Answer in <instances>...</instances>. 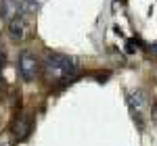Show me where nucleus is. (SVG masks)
Here are the masks:
<instances>
[{"label": "nucleus", "mask_w": 157, "mask_h": 146, "mask_svg": "<svg viewBox=\"0 0 157 146\" xmlns=\"http://www.w3.org/2000/svg\"><path fill=\"white\" fill-rule=\"evenodd\" d=\"M151 52H153V54H157V44H153V46H151Z\"/></svg>", "instance_id": "nucleus-9"}, {"label": "nucleus", "mask_w": 157, "mask_h": 146, "mask_svg": "<svg viewBox=\"0 0 157 146\" xmlns=\"http://www.w3.org/2000/svg\"><path fill=\"white\" fill-rule=\"evenodd\" d=\"M44 75L46 79L52 82H71L73 77H78V63L73 57L59 54V52H50L44 59Z\"/></svg>", "instance_id": "nucleus-1"}, {"label": "nucleus", "mask_w": 157, "mask_h": 146, "mask_svg": "<svg viewBox=\"0 0 157 146\" xmlns=\"http://www.w3.org/2000/svg\"><path fill=\"white\" fill-rule=\"evenodd\" d=\"M17 67H19V75H21L23 82H34L38 71H40V63H38L36 54L29 52V50H23V52L19 54Z\"/></svg>", "instance_id": "nucleus-3"}, {"label": "nucleus", "mask_w": 157, "mask_h": 146, "mask_svg": "<svg viewBox=\"0 0 157 146\" xmlns=\"http://www.w3.org/2000/svg\"><path fill=\"white\" fill-rule=\"evenodd\" d=\"M13 134H15V138L19 142L29 138V134H32V119H29V115H19L13 121Z\"/></svg>", "instance_id": "nucleus-5"}, {"label": "nucleus", "mask_w": 157, "mask_h": 146, "mask_svg": "<svg viewBox=\"0 0 157 146\" xmlns=\"http://www.w3.org/2000/svg\"><path fill=\"white\" fill-rule=\"evenodd\" d=\"M0 90H2V71H0Z\"/></svg>", "instance_id": "nucleus-10"}, {"label": "nucleus", "mask_w": 157, "mask_h": 146, "mask_svg": "<svg viewBox=\"0 0 157 146\" xmlns=\"http://www.w3.org/2000/svg\"><path fill=\"white\" fill-rule=\"evenodd\" d=\"M17 15H21V0H2L0 2V17L11 21Z\"/></svg>", "instance_id": "nucleus-6"}, {"label": "nucleus", "mask_w": 157, "mask_h": 146, "mask_svg": "<svg viewBox=\"0 0 157 146\" xmlns=\"http://www.w3.org/2000/svg\"><path fill=\"white\" fill-rule=\"evenodd\" d=\"M138 48H140V42L138 40H126V52L128 54H134Z\"/></svg>", "instance_id": "nucleus-7"}, {"label": "nucleus", "mask_w": 157, "mask_h": 146, "mask_svg": "<svg viewBox=\"0 0 157 146\" xmlns=\"http://www.w3.org/2000/svg\"><path fill=\"white\" fill-rule=\"evenodd\" d=\"M27 31H29V25H27L25 15H17L15 19L9 21V36L13 42H23L27 38Z\"/></svg>", "instance_id": "nucleus-4"}, {"label": "nucleus", "mask_w": 157, "mask_h": 146, "mask_svg": "<svg viewBox=\"0 0 157 146\" xmlns=\"http://www.w3.org/2000/svg\"><path fill=\"white\" fill-rule=\"evenodd\" d=\"M153 117H155V123H157V102H155V107H153Z\"/></svg>", "instance_id": "nucleus-8"}, {"label": "nucleus", "mask_w": 157, "mask_h": 146, "mask_svg": "<svg viewBox=\"0 0 157 146\" xmlns=\"http://www.w3.org/2000/svg\"><path fill=\"white\" fill-rule=\"evenodd\" d=\"M128 107H130V113H132L136 125L143 130L145 127V111L149 107V96H147L145 90H134L128 96Z\"/></svg>", "instance_id": "nucleus-2"}]
</instances>
